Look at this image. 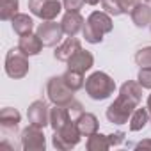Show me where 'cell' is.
<instances>
[{"instance_id":"obj_1","label":"cell","mask_w":151,"mask_h":151,"mask_svg":"<svg viewBox=\"0 0 151 151\" xmlns=\"http://www.w3.org/2000/svg\"><path fill=\"white\" fill-rule=\"evenodd\" d=\"M140 100H142V86L139 82L126 80L119 89V96L107 109V119L114 124L128 123Z\"/></svg>"},{"instance_id":"obj_2","label":"cell","mask_w":151,"mask_h":151,"mask_svg":"<svg viewBox=\"0 0 151 151\" xmlns=\"http://www.w3.org/2000/svg\"><path fill=\"white\" fill-rule=\"evenodd\" d=\"M114 29V23H112V18L109 13L105 11H94L89 14V18L86 20V25H84V37L87 43L91 45H98L103 41V36L112 32Z\"/></svg>"},{"instance_id":"obj_3","label":"cell","mask_w":151,"mask_h":151,"mask_svg":"<svg viewBox=\"0 0 151 151\" xmlns=\"http://www.w3.org/2000/svg\"><path fill=\"white\" fill-rule=\"evenodd\" d=\"M114 91H116V82L103 71H94L86 78V93L89 94L91 100L96 101L107 100L114 94Z\"/></svg>"},{"instance_id":"obj_4","label":"cell","mask_w":151,"mask_h":151,"mask_svg":"<svg viewBox=\"0 0 151 151\" xmlns=\"http://www.w3.org/2000/svg\"><path fill=\"white\" fill-rule=\"evenodd\" d=\"M80 130L77 126V123L71 121L68 123L66 126H62L60 130H55L53 132V137H52V144L55 149H62V151H68L71 147H75L78 142H80Z\"/></svg>"},{"instance_id":"obj_5","label":"cell","mask_w":151,"mask_h":151,"mask_svg":"<svg viewBox=\"0 0 151 151\" xmlns=\"http://www.w3.org/2000/svg\"><path fill=\"white\" fill-rule=\"evenodd\" d=\"M29 59L23 52H20V48H13L7 52L6 55V73H7V77L14 78V80H20L23 77H27V73H29Z\"/></svg>"},{"instance_id":"obj_6","label":"cell","mask_w":151,"mask_h":151,"mask_svg":"<svg viewBox=\"0 0 151 151\" xmlns=\"http://www.w3.org/2000/svg\"><path fill=\"white\" fill-rule=\"evenodd\" d=\"M46 94H48V100L53 105H68L73 100V91L64 84L62 75H60V77H52L48 80Z\"/></svg>"},{"instance_id":"obj_7","label":"cell","mask_w":151,"mask_h":151,"mask_svg":"<svg viewBox=\"0 0 151 151\" xmlns=\"http://www.w3.org/2000/svg\"><path fill=\"white\" fill-rule=\"evenodd\" d=\"M62 2L59 0H29V9L34 16L41 20H55L62 11Z\"/></svg>"},{"instance_id":"obj_8","label":"cell","mask_w":151,"mask_h":151,"mask_svg":"<svg viewBox=\"0 0 151 151\" xmlns=\"http://www.w3.org/2000/svg\"><path fill=\"white\" fill-rule=\"evenodd\" d=\"M36 34L41 37V41H43L45 46H50L52 48V46H57L60 43V39L64 36V30H62V25L60 23H57L53 20H50V22L45 20L43 23L37 25Z\"/></svg>"},{"instance_id":"obj_9","label":"cell","mask_w":151,"mask_h":151,"mask_svg":"<svg viewBox=\"0 0 151 151\" xmlns=\"http://www.w3.org/2000/svg\"><path fill=\"white\" fill-rule=\"evenodd\" d=\"M22 147L25 151H45L46 147V139L43 133V128L29 124L22 132Z\"/></svg>"},{"instance_id":"obj_10","label":"cell","mask_w":151,"mask_h":151,"mask_svg":"<svg viewBox=\"0 0 151 151\" xmlns=\"http://www.w3.org/2000/svg\"><path fill=\"white\" fill-rule=\"evenodd\" d=\"M50 107L45 100H36L30 103V107L27 109V117H29V123L34 124V126H39V128H45L50 124Z\"/></svg>"},{"instance_id":"obj_11","label":"cell","mask_w":151,"mask_h":151,"mask_svg":"<svg viewBox=\"0 0 151 151\" xmlns=\"http://www.w3.org/2000/svg\"><path fill=\"white\" fill-rule=\"evenodd\" d=\"M60 25H62V30H64V34H66V36H69V37H75V36H77L78 32H82V30H84L86 20H84V16H82L80 13L66 11V14L62 16V22H60Z\"/></svg>"},{"instance_id":"obj_12","label":"cell","mask_w":151,"mask_h":151,"mask_svg":"<svg viewBox=\"0 0 151 151\" xmlns=\"http://www.w3.org/2000/svg\"><path fill=\"white\" fill-rule=\"evenodd\" d=\"M94 64V57L91 52L87 50H78L69 60H68V69H73V71H78V73H86L93 68Z\"/></svg>"},{"instance_id":"obj_13","label":"cell","mask_w":151,"mask_h":151,"mask_svg":"<svg viewBox=\"0 0 151 151\" xmlns=\"http://www.w3.org/2000/svg\"><path fill=\"white\" fill-rule=\"evenodd\" d=\"M78 50H82L80 41H78L77 37H68L64 43H60V45L55 48L53 57H55L57 60H60V62H68V60H69L75 53H77Z\"/></svg>"},{"instance_id":"obj_14","label":"cell","mask_w":151,"mask_h":151,"mask_svg":"<svg viewBox=\"0 0 151 151\" xmlns=\"http://www.w3.org/2000/svg\"><path fill=\"white\" fill-rule=\"evenodd\" d=\"M43 41H41V37L37 36V34H25V36H22L20 37V43H18V48H20V52H23L27 57H32V55H37V53H41V50H43Z\"/></svg>"},{"instance_id":"obj_15","label":"cell","mask_w":151,"mask_h":151,"mask_svg":"<svg viewBox=\"0 0 151 151\" xmlns=\"http://www.w3.org/2000/svg\"><path fill=\"white\" fill-rule=\"evenodd\" d=\"M130 18H132V22L135 23V27L144 29V27L151 25V7H149L146 2H139V4L132 9Z\"/></svg>"},{"instance_id":"obj_16","label":"cell","mask_w":151,"mask_h":151,"mask_svg":"<svg viewBox=\"0 0 151 151\" xmlns=\"http://www.w3.org/2000/svg\"><path fill=\"white\" fill-rule=\"evenodd\" d=\"M71 116H69V110L66 105H55V109H52L50 112V126L52 130H60L62 126H66L68 123H71Z\"/></svg>"},{"instance_id":"obj_17","label":"cell","mask_w":151,"mask_h":151,"mask_svg":"<svg viewBox=\"0 0 151 151\" xmlns=\"http://www.w3.org/2000/svg\"><path fill=\"white\" fill-rule=\"evenodd\" d=\"M75 123H77V126H78V130H80V133L84 137H91L93 133L98 132V126H100L98 117L94 114H91V112H84Z\"/></svg>"},{"instance_id":"obj_18","label":"cell","mask_w":151,"mask_h":151,"mask_svg":"<svg viewBox=\"0 0 151 151\" xmlns=\"http://www.w3.org/2000/svg\"><path fill=\"white\" fill-rule=\"evenodd\" d=\"M20 119H22L20 112L16 109H13V107H6V109L0 110V126H2L4 130H7V132L16 130Z\"/></svg>"},{"instance_id":"obj_19","label":"cell","mask_w":151,"mask_h":151,"mask_svg":"<svg viewBox=\"0 0 151 151\" xmlns=\"http://www.w3.org/2000/svg\"><path fill=\"white\" fill-rule=\"evenodd\" d=\"M11 25H13V30L20 36H25V34H30L32 29H34V20L29 16V14H23V13H18L13 16L11 20Z\"/></svg>"},{"instance_id":"obj_20","label":"cell","mask_w":151,"mask_h":151,"mask_svg":"<svg viewBox=\"0 0 151 151\" xmlns=\"http://www.w3.org/2000/svg\"><path fill=\"white\" fill-rule=\"evenodd\" d=\"M62 80L64 84L73 91L77 93L78 89H82L86 86V80H84V73H78V71H73V69H68L64 75H62Z\"/></svg>"},{"instance_id":"obj_21","label":"cell","mask_w":151,"mask_h":151,"mask_svg":"<svg viewBox=\"0 0 151 151\" xmlns=\"http://www.w3.org/2000/svg\"><path fill=\"white\" fill-rule=\"evenodd\" d=\"M149 121V112H147V107L144 109H135V112L132 114L130 117V132H139L146 126V123Z\"/></svg>"},{"instance_id":"obj_22","label":"cell","mask_w":151,"mask_h":151,"mask_svg":"<svg viewBox=\"0 0 151 151\" xmlns=\"http://www.w3.org/2000/svg\"><path fill=\"white\" fill-rule=\"evenodd\" d=\"M109 147H112L110 140H109V135H101V133L96 132L87 139V149L89 151H105Z\"/></svg>"},{"instance_id":"obj_23","label":"cell","mask_w":151,"mask_h":151,"mask_svg":"<svg viewBox=\"0 0 151 151\" xmlns=\"http://www.w3.org/2000/svg\"><path fill=\"white\" fill-rule=\"evenodd\" d=\"M20 0H0V18L4 22L13 20L14 14H18Z\"/></svg>"},{"instance_id":"obj_24","label":"cell","mask_w":151,"mask_h":151,"mask_svg":"<svg viewBox=\"0 0 151 151\" xmlns=\"http://www.w3.org/2000/svg\"><path fill=\"white\" fill-rule=\"evenodd\" d=\"M135 62L140 68H151V46H144L135 53Z\"/></svg>"},{"instance_id":"obj_25","label":"cell","mask_w":151,"mask_h":151,"mask_svg":"<svg viewBox=\"0 0 151 151\" xmlns=\"http://www.w3.org/2000/svg\"><path fill=\"white\" fill-rule=\"evenodd\" d=\"M101 6H103L105 13H109L110 16H119V14H123V9H121L119 0H101Z\"/></svg>"},{"instance_id":"obj_26","label":"cell","mask_w":151,"mask_h":151,"mask_svg":"<svg viewBox=\"0 0 151 151\" xmlns=\"http://www.w3.org/2000/svg\"><path fill=\"white\" fill-rule=\"evenodd\" d=\"M137 82L142 86V89H151V68H140L139 69Z\"/></svg>"},{"instance_id":"obj_27","label":"cell","mask_w":151,"mask_h":151,"mask_svg":"<svg viewBox=\"0 0 151 151\" xmlns=\"http://www.w3.org/2000/svg\"><path fill=\"white\" fill-rule=\"evenodd\" d=\"M66 107H68L69 116H71V119H73V121H77V119L84 114V107H82V103H80V101H77L75 98H73V100H71Z\"/></svg>"},{"instance_id":"obj_28","label":"cell","mask_w":151,"mask_h":151,"mask_svg":"<svg viewBox=\"0 0 151 151\" xmlns=\"http://www.w3.org/2000/svg\"><path fill=\"white\" fill-rule=\"evenodd\" d=\"M86 4V0H62V6L66 11H73V13H78Z\"/></svg>"},{"instance_id":"obj_29","label":"cell","mask_w":151,"mask_h":151,"mask_svg":"<svg viewBox=\"0 0 151 151\" xmlns=\"http://www.w3.org/2000/svg\"><path fill=\"white\" fill-rule=\"evenodd\" d=\"M109 140H110V146H119V144L124 140V132L110 133V135H109Z\"/></svg>"},{"instance_id":"obj_30","label":"cell","mask_w":151,"mask_h":151,"mask_svg":"<svg viewBox=\"0 0 151 151\" xmlns=\"http://www.w3.org/2000/svg\"><path fill=\"white\" fill-rule=\"evenodd\" d=\"M135 147H139V149H151V139L140 140L139 144H135Z\"/></svg>"},{"instance_id":"obj_31","label":"cell","mask_w":151,"mask_h":151,"mask_svg":"<svg viewBox=\"0 0 151 151\" xmlns=\"http://www.w3.org/2000/svg\"><path fill=\"white\" fill-rule=\"evenodd\" d=\"M146 107H147V112H149V119H151V94L147 96V105H146Z\"/></svg>"},{"instance_id":"obj_32","label":"cell","mask_w":151,"mask_h":151,"mask_svg":"<svg viewBox=\"0 0 151 151\" xmlns=\"http://www.w3.org/2000/svg\"><path fill=\"white\" fill-rule=\"evenodd\" d=\"M100 2H101V0H86V4H89V6H96Z\"/></svg>"},{"instance_id":"obj_33","label":"cell","mask_w":151,"mask_h":151,"mask_svg":"<svg viewBox=\"0 0 151 151\" xmlns=\"http://www.w3.org/2000/svg\"><path fill=\"white\" fill-rule=\"evenodd\" d=\"M144 2H146V4H147V2H151V0H144Z\"/></svg>"}]
</instances>
